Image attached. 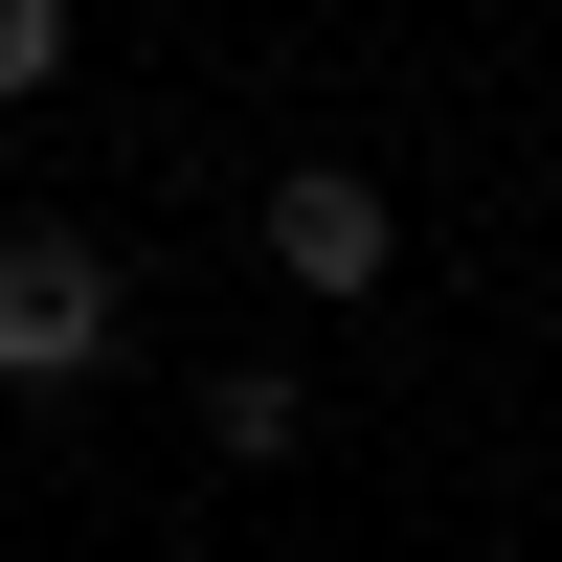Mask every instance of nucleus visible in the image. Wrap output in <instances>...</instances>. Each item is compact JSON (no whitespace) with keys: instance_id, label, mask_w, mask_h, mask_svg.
Returning a JSON list of instances; mask_svg holds the SVG:
<instances>
[{"instance_id":"nucleus-1","label":"nucleus","mask_w":562,"mask_h":562,"mask_svg":"<svg viewBox=\"0 0 562 562\" xmlns=\"http://www.w3.org/2000/svg\"><path fill=\"white\" fill-rule=\"evenodd\" d=\"M113 338H135V270L90 225H0V405H68Z\"/></svg>"},{"instance_id":"nucleus-3","label":"nucleus","mask_w":562,"mask_h":562,"mask_svg":"<svg viewBox=\"0 0 562 562\" xmlns=\"http://www.w3.org/2000/svg\"><path fill=\"white\" fill-rule=\"evenodd\" d=\"M203 428H225V450H248V473H270V450L315 428V383H293V360H225V383H203Z\"/></svg>"},{"instance_id":"nucleus-2","label":"nucleus","mask_w":562,"mask_h":562,"mask_svg":"<svg viewBox=\"0 0 562 562\" xmlns=\"http://www.w3.org/2000/svg\"><path fill=\"white\" fill-rule=\"evenodd\" d=\"M270 270H293L315 315H360V293L405 270V203H383L360 158H293V180H270Z\"/></svg>"},{"instance_id":"nucleus-4","label":"nucleus","mask_w":562,"mask_h":562,"mask_svg":"<svg viewBox=\"0 0 562 562\" xmlns=\"http://www.w3.org/2000/svg\"><path fill=\"white\" fill-rule=\"evenodd\" d=\"M23 90H68V0H0V113Z\"/></svg>"}]
</instances>
